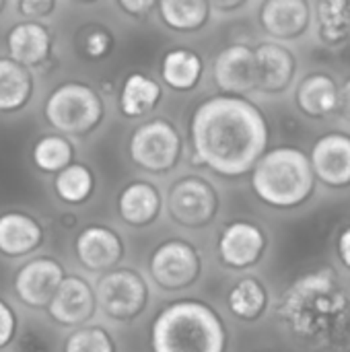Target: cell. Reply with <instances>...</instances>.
I'll use <instances>...</instances> for the list:
<instances>
[{
	"label": "cell",
	"instance_id": "obj_37",
	"mask_svg": "<svg viewBox=\"0 0 350 352\" xmlns=\"http://www.w3.org/2000/svg\"><path fill=\"white\" fill-rule=\"evenodd\" d=\"M338 105H340L342 113L350 120V78L344 82L342 91L338 93Z\"/></svg>",
	"mask_w": 350,
	"mask_h": 352
},
{
	"label": "cell",
	"instance_id": "obj_8",
	"mask_svg": "<svg viewBox=\"0 0 350 352\" xmlns=\"http://www.w3.org/2000/svg\"><path fill=\"white\" fill-rule=\"evenodd\" d=\"M151 274L159 287L179 291L198 278L200 256L186 241H167L155 250L151 258Z\"/></svg>",
	"mask_w": 350,
	"mask_h": 352
},
{
	"label": "cell",
	"instance_id": "obj_17",
	"mask_svg": "<svg viewBox=\"0 0 350 352\" xmlns=\"http://www.w3.org/2000/svg\"><path fill=\"white\" fill-rule=\"evenodd\" d=\"M264 29L272 37L291 39L309 25V6L303 0H268L260 12Z\"/></svg>",
	"mask_w": 350,
	"mask_h": 352
},
{
	"label": "cell",
	"instance_id": "obj_36",
	"mask_svg": "<svg viewBox=\"0 0 350 352\" xmlns=\"http://www.w3.org/2000/svg\"><path fill=\"white\" fill-rule=\"evenodd\" d=\"M338 254H340L342 264L350 268V227L342 231V235L338 239Z\"/></svg>",
	"mask_w": 350,
	"mask_h": 352
},
{
	"label": "cell",
	"instance_id": "obj_22",
	"mask_svg": "<svg viewBox=\"0 0 350 352\" xmlns=\"http://www.w3.org/2000/svg\"><path fill=\"white\" fill-rule=\"evenodd\" d=\"M161 99V87L146 74L134 72L124 80L120 93V107L128 118H140L155 109Z\"/></svg>",
	"mask_w": 350,
	"mask_h": 352
},
{
	"label": "cell",
	"instance_id": "obj_15",
	"mask_svg": "<svg viewBox=\"0 0 350 352\" xmlns=\"http://www.w3.org/2000/svg\"><path fill=\"white\" fill-rule=\"evenodd\" d=\"M122 239L107 227H87L76 237V256L93 272L113 268L122 260Z\"/></svg>",
	"mask_w": 350,
	"mask_h": 352
},
{
	"label": "cell",
	"instance_id": "obj_21",
	"mask_svg": "<svg viewBox=\"0 0 350 352\" xmlns=\"http://www.w3.org/2000/svg\"><path fill=\"white\" fill-rule=\"evenodd\" d=\"M297 103L303 113L322 118L338 107V87L328 74H311L299 85Z\"/></svg>",
	"mask_w": 350,
	"mask_h": 352
},
{
	"label": "cell",
	"instance_id": "obj_25",
	"mask_svg": "<svg viewBox=\"0 0 350 352\" xmlns=\"http://www.w3.org/2000/svg\"><path fill=\"white\" fill-rule=\"evenodd\" d=\"M210 4L204 0L184 2V0H163L159 4V14L163 23L175 31H194L202 27L208 19Z\"/></svg>",
	"mask_w": 350,
	"mask_h": 352
},
{
	"label": "cell",
	"instance_id": "obj_2",
	"mask_svg": "<svg viewBox=\"0 0 350 352\" xmlns=\"http://www.w3.org/2000/svg\"><path fill=\"white\" fill-rule=\"evenodd\" d=\"M278 311L295 336L318 346L336 344L349 334V295L330 270L297 278L285 291Z\"/></svg>",
	"mask_w": 350,
	"mask_h": 352
},
{
	"label": "cell",
	"instance_id": "obj_1",
	"mask_svg": "<svg viewBox=\"0 0 350 352\" xmlns=\"http://www.w3.org/2000/svg\"><path fill=\"white\" fill-rule=\"evenodd\" d=\"M268 126L262 111L239 97L204 101L192 118V146L200 163L237 177L254 169L266 151Z\"/></svg>",
	"mask_w": 350,
	"mask_h": 352
},
{
	"label": "cell",
	"instance_id": "obj_29",
	"mask_svg": "<svg viewBox=\"0 0 350 352\" xmlns=\"http://www.w3.org/2000/svg\"><path fill=\"white\" fill-rule=\"evenodd\" d=\"M72 146L62 136H43L33 148V161L41 171H62L70 165Z\"/></svg>",
	"mask_w": 350,
	"mask_h": 352
},
{
	"label": "cell",
	"instance_id": "obj_38",
	"mask_svg": "<svg viewBox=\"0 0 350 352\" xmlns=\"http://www.w3.org/2000/svg\"><path fill=\"white\" fill-rule=\"evenodd\" d=\"M212 6H215L217 10H235V8H241L243 2H241V0H237V2H215Z\"/></svg>",
	"mask_w": 350,
	"mask_h": 352
},
{
	"label": "cell",
	"instance_id": "obj_7",
	"mask_svg": "<svg viewBox=\"0 0 350 352\" xmlns=\"http://www.w3.org/2000/svg\"><path fill=\"white\" fill-rule=\"evenodd\" d=\"M146 285L132 270H111L103 274L95 289V301L113 320H132L146 305Z\"/></svg>",
	"mask_w": 350,
	"mask_h": 352
},
{
	"label": "cell",
	"instance_id": "obj_14",
	"mask_svg": "<svg viewBox=\"0 0 350 352\" xmlns=\"http://www.w3.org/2000/svg\"><path fill=\"white\" fill-rule=\"evenodd\" d=\"M262 252H264V235L252 223L237 221L225 227V231L221 233L219 254L227 266L248 268L254 262H258Z\"/></svg>",
	"mask_w": 350,
	"mask_h": 352
},
{
	"label": "cell",
	"instance_id": "obj_31",
	"mask_svg": "<svg viewBox=\"0 0 350 352\" xmlns=\"http://www.w3.org/2000/svg\"><path fill=\"white\" fill-rule=\"evenodd\" d=\"M17 352H54V336L41 324L31 322L17 338Z\"/></svg>",
	"mask_w": 350,
	"mask_h": 352
},
{
	"label": "cell",
	"instance_id": "obj_4",
	"mask_svg": "<svg viewBox=\"0 0 350 352\" xmlns=\"http://www.w3.org/2000/svg\"><path fill=\"white\" fill-rule=\"evenodd\" d=\"M314 169L299 148H274L254 165L252 186L258 198L270 206L291 208L305 202L314 190Z\"/></svg>",
	"mask_w": 350,
	"mask_h": 352
},
{
	"label": "cell",
	"instance_id": "obj_12",
	"mask_svg": "<svg viewBox=\"0 0 350 352\" xmlns=\"http://www.w3.org/2000/svg\"><path fill=\"white\" fill-rule=\"evenodd\" d=\"M217 85L233 95H243L256 89V58L248 45H229L215 60Z\"/></svg>",
	"mask_w": 350,
	"mask_h": 352
},
{
	"label": "cell",
	"instance_id": "obj_16",
	"mask_svg": "<svg viewBox=\"0 0 350 352\" xmlns=\"http://www.w3.org/2000/svg\"><path fill=\"white\" fill-rule=\"evenodd\" d=\"M256 58V89L278 93L287 89L295 74L293 54L278 43H262L254 50Z\"/></svg>",
	"mask_w": 350,
	"mask_h": 352
},
{
	"label": "cell",
	"instance_id": "obj_35",
	"mask_svg": "<svg viewBox=\"0 0 350 352\" xmlns=\"http://www.w3.org/2000/svg\"><path fill=\"white\" fill-rule=\"evenodd\" d=\"M118 6L122 10H126L128 14H134V16H142L146 14L149 10H153V2L151 0H120Z\"/></svg>",
	"mask_w": 350,
	"mask_h": 352
},
{
	"label": "cell",
	"instance_id": "obj_28",
	"mask_svg": "<svg viewBox=\"0 0 350 352\" xmlns=\"http://www.w3.org/2000/svg\"><path fill=\"white\" fill-rule=\"evenodd\" d=\"M320 33L328 41H340L350 35V2L334 0L318 4Z\"/></svg>",
	"mask_w": 350,
	"mask_h": 352
},
{
	"label": "cell",
	"instance_id": "obj_27",
	"mask_svg": "<svg viewBox=\"0 0 350 352\" xmlns=\"http://www.w3.org/2000/svg\"><path fill=\"white\" fill-rule=\"evenodd\" d=\"M93 190V175L85 165H68L56 177V192L68 204H80Z\"/></svg>",
	"mask_w": 350,
	"mask_h": 352
},
{
	"label": "cell",
	"instance_id": "obj_13",
	"mask_svg": "<svg viewBox=\"0 0 350 352\" xmlns=\"http://www.w3.org/2000/svg\"><path fill=\"white\" fill-rule=\"evenodd\" d=\"M52 318L62 326L85 324L95 311V293L80 276H64L50 301Z\"/></svg>",
	"mask_w": 350,
	"mask_h": 352
},
{
	"label": "cell",
	"instance_id": "obj_19",
	"mask_svg": "<svg viewBox=\"0 0 350 352\" xmlns=\"http://www.w3.org/2000/svg\"><path fill=\"white\" fill-rule=\"evenodd\" d=\"M6 45L12 62L21 66H35L43 62L50 52V33L39 23H19L10 29Z\"/></svg>",
	"mask_w": 350,
	"mask_h": 352
},
{
	"label": "cell",
	"instance_id": "obj_9",
	"mask_svg": "<svg viewBox=\"0 0 350 352\" xmlns=\"http://www.w3.org/2000/svg\"><path fill=\"white\" fill-rule=\"evenodd\" d=\"M219 200L210 184L200 177H184L169 192V212L184 227H202L217 212Z\"/></svg>",
	"mask_w": 350,
	"mask_h": 352
},
{
	"label": "cell",
	"instance_id": "obj_11",
	"mask_svg": "<svg viewBox=\"0 0 350 352\" xmlns=\"http://www.w3.org/2000/svg\"><path fill=\"white\" fill-rule=\"evenodd\" d=\"M311 169L328 186L350 184V136L326 134L311 148Z\"/></svg>",
	"mask_w": 350,
	"mask_h": 352
},
{
	"label": "cell",
	"instance_id": "obj_20",
	"mask_svg": "<svg viewBox=\"0 0 350 352\" xmlns=\"http://www.w3.org/2000/svg\"><path fill=\"white\" fill-rule=\"evenodd\" d=\"M120 217L134 227L149 225L155 221L161 208V196L155 186L144 184V182H134L124 188L118 200Z\"/></svg>",
	"mask_w": 350,
	"mask_h": 352
},
{
	"label": "cell",
	"instance_id": "obj_18",
	"mask_svg": "<svg viewBox=\"0 0 350 352\" xmlns=\"http://www.w3.org/2000/svg\"><path fill=\"white\" fill-rule=\"evenodd\" d=\"M41 227L35 219L23 212L0 217V252L12 258L31 254L41 243Z\"/></svg>",
	"mask_w": 350,
	"mask_h": 352
},
{
	"label": "cell",
	"instance_id": "obj_39",
	"mask_svg": "<svg viewBox=\"0 0 350 352\" xmlns=\"http://www.w3.org/2000/svg\"><path fill=\"white\" fill-rule=\"evenodd\" d=\"M2 8H4V2H2V0H0V10H2Z\"/></svg>",
	"mask_w": 350,
	"mask_h": 352
},
{
	"label": "cell",
	"instance_id": "obj_3",
	"mask_svg": "<svg viewBox=\"0 0 350 352\" xmlns=\"http://www.w3.org/2000/svg\"><path fill=\"white\" fill-rule=\"evenodd\" d=\"M227 334L221 318L204 303L167 305L151 330L153 352H225Z\"/></svg>",
	"mask_w": 350,
	"mask_h": 352
},
{
	"label": "cell",
	"instance_id": "obj_6",
	"mask_svg": "<svg viewBox=\"0 0 350 352\" xmlns=\"http://www.w3.org/2000/svg\"><path fill=\"white\" fill-rule=\"evenodd\" d=\"M182 151V140L173 124L165 120H153L140 126L130 140V155L136 165L146 171H167L171 169Z\"/></svg>",
	"mask_w": 350,
	"mask_h": 352
},
{
	"label": "cell",
	"instance_id": "obj_5",
	"mask_svg": "<svg viewBox=\"0 0 350 352\" xmlns=\"http://www.w3.org/2000/svg\"><path fill=\"white\" fill-rule=\"evenodd\" d=\"M103 116V103L99 95L80 82H66L58 87L45 103L47 122L66 134L91 132Z\"/></svg>",
	"mask_w": 350,
	"mask_h": 352
},
{
	"label": "cell",
	"instance_id": "obj_10",
	"mask_svg": "<svg viewBox=\"0 0 350 352\" xmlns=\"http://www.w3.org/2000/svg\"><path fill=\"white\" fill-rule=\"evenodd\" d=\"M64 280V270L56 260L37 258L27 262L14 276V291L19 299L29 307L50 305L60 283Z\"/></svg>",
	"mask_w": 350,
	"mask_h": 352
},
{
	"label": "cell",
	"instance_id": "obj_32",
	"mask_svg": "<svg viewBox=\"0 0 350 352\" xmlns=\"http://www.w3.org/2000/svg\"><path fill=\"white\" fill-rule=\"evenodd\" d=\"M111 50V35L107 31H91L85 37V52L91 58H101Z\"/></svg>",
	"mask_w": 350,
	"mask_h": 352
},
{
	"label": "cell",
	"instance_id": "obj_23",
	"mask_svg": "<svg viewBox=\"0 0 350 352\" xmlns=\"http://www.w3.org/2000/svg\"><path fill=\"white\" fill-rule=\"evenodd\" d=\"M31 74L10 58H0V111H14L31 97Z\"/></svg>",
	"mask_w": 350,
	"mask_h": 352
},
{
	"label": "cell",
	"instance_id": "obj_34",
	"mask_svg": "<svg viewBox=\"0 0 350 352\" xmlns=\"http://www.w3.org/2000/svg\"><path fill=\"white\" fill-rule=\"evenodd\" d=\"M14 332H17L14 314L4 301H0V349L6 346L14 338Z\"/></svg>",
	"mask_w": 350,
	"mask_h": 352
},
{
	"label": "cell",
	"instance_id": "obj_33",
	"mask_svg": "<svg viewBox=\"0 0 350 352\" xmlns=\"http://www.w3.org/2000/svg\"><path fill=\"white\" fill-rule=\"evenodd\" d=\"M19 12L23 16H29V19H41L50 12H54L56 8V2L52 0H23L17 4Z\"/></svg>",
	"mask_w": 350,
	"mask_h": 352
},
{
	"label": "cell",
	"instance_id": "obj_30",
	"mask_svg": "<svg viewBox=\"0 0 350 352\" xmlns=\"http://www.w3.org/2000/svg\"><path fill=\"white\" fill-rule=\"evenodd\" d=\"M64 352H116V344L103 328L93 326L72 332L64 344Z\"/></svg>",
	"mask_w": 350,
	"mask_h": 352
},
{
	"label": "cell",
	"instance_id": "obj_24",
	"mask_svg": "<svg viewBox=\"0 0 350 352\" xmlns=\"http://www.w3.org/2000/svg\"><path fill=\"white\" fill-rule=\"evenodd\" d=\"M163 80L175 91H190L202 74V60L190 50H171L163 58Z\"/></svg>",
	"mask_w": 350,
	"mask_h": 352
},
{
	"label": "cell",
	"instance_id": "obj_26",
	"mask_svg": "<svg viewBox=\"0 0 350 352\" xmlns=\"http://www.w3.org/2000/svg\"><path fill=\"white\" fill-rule=\"evenodd\" d=\"M229 307L241 320H256L266 307V291L256 278L239 280L229 293Z\"/></svg>",
	"mask_w": 350,
	"mask_h": 352
}]
</instances>
